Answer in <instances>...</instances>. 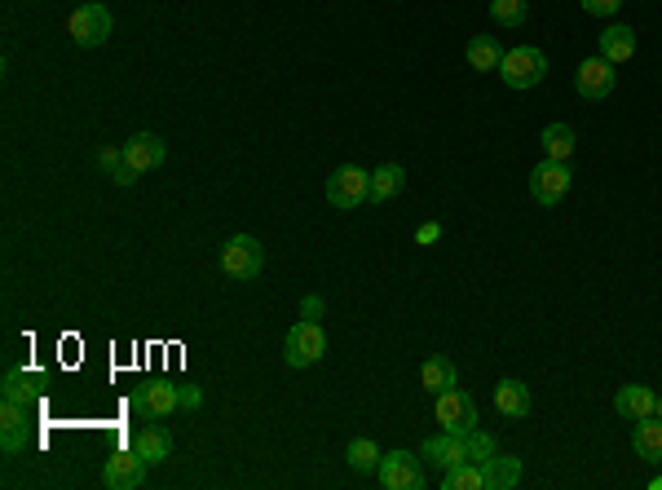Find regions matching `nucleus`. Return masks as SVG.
I'll list each match as a JSON object with an SVG mask.
<instances>
[{"instance_id":"obj_10","label":"nucleus","mask_w":662,"mask_h":490,"mask_svg":"<svg viewBox=\"0 0 662 490\" xmlns=\"http://www.w3.org/2000/svg\"><path fill=\"white\" fill-rule=\"evenodd\" d=\"M380 486L384 490H420L424 486V473H420V460L411 451H389L380 455Z\"/></svg>"},{"instance_id":"obj_3","label":"nucleus","mask_w":662,"mask_h":490,"mask_svg":"<svg viewBox=\"0 0 662 490\" xmlns=\"http://www.w3.org/2000/svg\"><path fill=\"white\" fill-rule=\"evenodd\" d=\"M499 76H504L508 89H535L548 76V58L535 45H521V49H504V62H499Z\"/></svg>"},{"instance_id":"obj_5","label":"nucleus","mask_w":662,"mask_h":490,"mask_svg":"<svg viewBox=\"0 0 662 490\" xmlns=\"http://www.w3.org/2000/svg\"><path fill=\"white\" fill-rule=\"evenodd\" d=\"M283 358H287V367H314V362H323L327 358V332L318 323H309V318H301L283 340Z\"/></svg>"},{"instance_id":"obj_14","label":"nucleus","mask_w":662,"mask_h":490,"mask_svg":"<svg viewBox=\"0 0 662 490\" xmlns=\"http://www.w3.org/2000/svg\"><path fill=\"white\" fill-rule=\"evenodd\" d=\"M45 385H49V380L40 376V371H9V376L0 380V398H5V402H18V407H31V411H36V402L45 398Z\"/></svg>"},{"instance_id":"obj_35","label":"nucleus","mask_w":662,"mask_h":490,"mask_svg":"<svg viewBox=\"0 0 662 490\" xmlns=\"http://www.w3.org/2000/svg\"><path fill=\"white\" fill-rule=\"evenodd\" d=\"M415 239H420V243H437V239H442V226H437V221H424V226L415 230Z\"/></svg>"},{"instance_id":"obj_4","label":"nucleus","mask_w":662,"mask_h":490,"mask_svg":"<svg viewBox=\"0 0 662 490\" xmlns=\"http://www.w3.org/2000/svg\"><path fill=\"white\" fill-rule=\"evenodd\" d=\"M111 27H115V18H111V9L106 5H80L76 14L67 18V36L76 40L80 49H98V45H106L111 40Z\"/></svg>"},{"instance_id":"obj_36","label":"nucleus","mask_w":662,"mask_h":490,"mask_svg":"<svg viewBox=\"0 0 662 490\" xmlns=\"http://www.w3.org/2000/svg\"><path fill=\"white\" fill-rule=\"evenodd\" d=\"M649 486H654V490H662V473H658V477H654V482H649Z\"/></svg>"},{"instance_id":"obj_20","label":"nucleus","mask_w":662,"mask_h":490,"mask_svg":"<svg viewBox=\"0 0 662 490\" xmlns=\"http://www.w3.org/2000/svg\"><path fill=\"white\" fill-rule=\"evenodd\" d=\"M420 385L433 393H446V389H455L459 385V371H455V362L446 358V354H433V358H424V367H420Z\"/></svg>"},{"instance_id":"obj_9","label":"nucleus","mask_w":662,"mask_h":490,"mask_svg":"<svg viewBox=\"0 0 662 490\" xmlns=\"http://www.w3.org/2000/svg\"><path fill=\"white\" fill-rule=\"evenodd\" d=\"M146 468H151V464H146L133 446H128V451H115L111 460L102 464V486L106 490H137L146 482Z\"/></svg>"},{"instance_id":"obj_23","label":"nucleus","mask_w":662,"mask_h":490,"mask_svg":"<svg viewBox=\"0 0 662 490\" xmlns=\"http://www.w3.org/2000/svg\"><path fill=\"white\" fill-rule=\"evenodd\" d=\"M486 490H512L521 482V460L517 455H495V460H486Z\"/></svg>"},{"instance_id":"obj_37","label":"nucleus","mask_w":662,"mask_h":490,"mask_svg":"<svg viewBox=\"0 0 662 490\" xmlns=\"http://www.w3.org/2000/svg\"><path fill=\"white\" fill-rule=\"evenodd\" d=\"M654 415H658V420H662V398H658V407H654Z\"/></svg>"},{"instance_id":"obj_18","label":"nucleus","mask_w":662,"mask_h":490,"mask_svg":"<svg viewBox=\"0 0 662 490\" xmlns=\"http://www.w3.org/2000/svg\"><path fill=\"white\" fill-rule=\"evenodd\" d=\"M632 451H636L645 464H662V420H658V415H645V420H636V429H632Z\"/></svg>"},{"instance_id":"obj_8","label":"nucleus","mask_w":662,"mask_h":490,"mask_svg":"<svg viewBox=\"0 0 662 490\" xmlns=\"http://www.w3.org/2000/svg\"><path fill=\"white\" fill-rule=\"evenodd\" d=\"M177 407H181V393L168 380H146L142 389H133V411L146 415V420H168Z\"/></svg>"},{"instance_id":"obj_12","label":"nucleus","mask_w":662,"mask_h":490,"mask_svg":"<svg viewBox=\"0 0 662 490\" xmlns=\"http://www.w3.org/2000/svg\"><path fill=\"white\" fill-rule=\"evenodd\" d=\"M27 442H31V407L5 402L0 407V446H5V455H18L27 451Z\"/></svg>"},{"instance_id":"obj_33","label":"nucleus","mask_w":662,"mask_h":490,"mask_svg":"<svg viewBox=\"0 0 662 490\" xmlns=\"http://www.w3.org/2000/svg\"><path fill=\"white\" fill-rule=\"evenodd\" d=\"M318 314H323V296H305V301H301V318L318 323Z\"/></svg>"},{"instance_id":"obj_6","label":"nucleus","mask_w":662,"mask_h":490,"mask_svg":"<svg viewBox=\"0 0 662 490\" xmlns=\"http://www.w3.org/2000/svg\"><path fill=\"white\" fill-rule=\"evenodd\" d=\"M570 164H561V159H543L539 168H530V195H535V204L543 208H557L565 195H570Z\"/></svg>"},{"instance_id":"obj_22","label":"nucleus","mask_w":662,"mask_h":490,"mask_svg":"<svg viewBox=\"0 0 662 490\" xmlns=\"http://www.w3.org/2000/svg\"><path fill=\"white\" fill-rule=\"evenodd\" d=\"M632 53H636V31L632 27H605L601 31V58L605 62L618 67V62H627Z\"/></svg>"},{"instance_id":"obj_17","label":"nucleus","mask_w":662,"mask_h":490,"mask_svg":"<svg viewBox=\"0 0 662 490\" xmlns=\"http://www.w3.org/2000/svg\"><path fill=\"white\" fill-rule=\"evenodd\" d=\"M654 407H658V393L649 385H623L614 398V411L623 420H645V415H654Z\"/></svg>"},{"instance_id":"obj_19","label":"nucleus","mask_w":662,"mask_h":490,"mask_svg":"<svg viewBox=\"0 0 662 490\" xmlns=\"http://www.w3.org/2000/svg\"><path fill=\"white\" fill-rule=\"evenodd\" d=\"M133 451L142 455L146 464H164L168 455H173V433L159 429V424H146V429L133 438Z\"/></svg>"},{"instance_id":"obj_30","label":"nucleus","mask_w":662,"mask_h":490,"mask_svg":"<svg viewBox=\"0 0 662 490\" xmlns=\"http://www.w3.org/2000/svg\"><path fill=\"white\" fill-rule=\"evenodd\" d=\"M120 164H124V146H120V151H115V146H102V151H98V168H102V173H115Z\"/></svg>"},{"instance_id":"obj_34","label":"nucleus","mask_w":662,"mask_h":490,"mask_svg":"<svg viewBox=\"0 0 662 490\" xmlns=\"http://www.w3.org/2000/svg\"><path fill=\"white\" fill-rule=\"evenodd\" d=\"M111 181H115V186H133V181H137V168L128 164V159H124V164H120V168H115V173H111Z\"/></svg>"},{"instance_id":"obj_31","label":"nucleus","mask_w":662,"mask_h":490,"mask_svg":"<svg viewBox=\"0 0 662 490\" xmlns=\"http://www.w3.org/2000/svg\"><path fill=\"white\" fill-rule=\"evenodd\" d=\"M579 5L587 9V14H596V18H610V14H618L623 0H579Z\"/></svg>"},{"instance_id":"obj_27","label":"nucleus","mask_w":662,"mask_h":490,"mask_svg":"<svg viewBox=\"0 0 662 490\" xmlns=\"http://www.w3.org/2000/svg\"><path fill=\"white\" fill-rule=\"evenodd\" d=\"M345 460H349L354 473H376V468H380V446L371 438H354V442H349V451H345Z\"/></svg>"},{"instance_id":"obj_21","label":"nucleus","mask_w":662,"mask_h":490,"mask_svg":"<svg viewBox=\"0 0 662 490\" xmlns=\"http://www.w3.org/2000/svg\"><path fill=\"white\" fill-rule=\"evenodd\" d=\"M402 186H407V168H402V164H380L376 173H371V199H376V204L398 199Z\"/></svg>"},{"instance_id":"obj_24","label":"nucleus","mask_w":662,"mask_h":490,"mask_svg":"<svg viewBox=\"0 0 662 490\" xmlns=\"http://www.w3.org/2000/svg\"><path fill=\"white\" fill-rule=\"evenodd\" d=\"M464 53H468V67L473 71H499V62H504V49H499L495 36H473Z\"/></svg>"},{"instance_id":"obj_11","label":"nucleus","mask_w":662,"mask_h":490,"mask_svg":"<svg viewBox=\"0 0 662 490\" xmlns=\"http://www.w3.org/2000/svg\"><path fill=\"white\" fill-rule=\"evenodd\" d=\"M574 89H579V98H587V102L610 98V93H614V62L583 58L579 71H574Z\"/></svg>"},{"instance_id":"obj_1","label":"nucleus","mask_w":662,"mask_h":490,"mask_svg":"<svg viewBox=\"0 0 662 490\" xmlns=\"http://www.w3.org/2000/svg\"><path fill=\"white\" fill-rule=\"evenodd\" d=\"M371 199V173L358 164H345L327 177V204L336 212H354Z\"/></svg>"},{"instance_id":"obj_7","label":"nucleus","mask_w":662,"mask_h":490,"mask_svg":"<svg viewBox=\"0 0 662 490\" xmlns=\"http://www.w3.org/2000/svg\"><path fill=\"white\" fill-rule=\"evenodd\" d=\"M433 411H437V424H442V433H473L477 429V402L468 398L464 389H446V393H437V402H433Z\"/></svg>"},{"instance_id":"obj_15","label":"nucleus","mask_w":662,"mask_h":490,"mask_svg":"<svg viewBox=\"0 0 662 490\" xmlns=\"http://www.w3.org/2000/svg\"><path fill=\"white\" fill-rule=\"evenodd\" d=\"M164 155H168V146L159 142L155 133H137V137H128L124 142V159L137 168V173H151V168L164 164Z\"/></svg>"},{"instance_id":"obj_2","label":"nucleus","mask_w":662,"mask_h":490,"mask_svg":"<svg viewBox=\"0 0 662 490\" xmlns=\"http://www.w3.org/2000/svg\"><path fill=\"white\" fill-rule=\"evenodd\" d=\"M265 265V248L261 239H252V234H234V239H226V248H221V274L234 283H248L261 274Z\"/></svg>"},{"instance_id":"obj_25","label":"nucleus","mask_w":662,"mask_h":490,"mask_svg":"<svg viewBox=\"0 0 662 490\" xmlns=\"http://www.w3.org/2000/svg\"><path fill=\"white\" fill-rule=\"evenodd\" d=\"M574 146H579V142H574L570 124H548V129H543V155H548V159H561V164H565V159L574 155Z\"/></svg>"},{"instance_id":"obj_29","label":"nucleus","mask_w":662,"mask_h":490,"mask_svg":"<svg viewBox=\"0 0 662 490\" xmlns=\"http://www.w3.org/2000/svg\"><path fill=\"white\" fill-rule=\"evenodd\" d=\"M464 438H468V460H473V464H486V460H495V455H499L495 438H490V433H482V429L464 433Z\"/></svg>"},{"instance_id":"obj_26","label":"nucleus","mask_w":662,"mask_h":490,"mask_svg":"<svg viewBox=\"0 0 662 490\" xmlns=\"http://www.w3.org/2000/svg\"><path fill=\"white\" fill-rule=\"evenodd\" d=\"M442 490H486V468L482 464H459L442 473Z\"/></svg>"},{"instance_id":"obj_32","label":"nucleus","mask_w":662,"mask_h":490,"mask_svg":"<svg viewBox=\"0 0 662 490\" xmlns=\"http://www.w3.org/2000/svg\"><path fill=\"white\" fill-rule=\"evenodd\" d=\"M177 393H181V407H186V411H195L199 402H204V389H199V385H177Z\"/></svg>"},{"instance_id":"obj_28","label":"nucleus","mask_w":662,"mask_h":490,"mask_svg":"<svg viewBox=\"0 0 662 490\" xmlns=\"http://www.w3.org/2000/svg\"><path fill=\"white\" fill-rule=\"evenodd\" d=\"M490 18L499 27H521L530 18V0H490Z\"/></svg>"},{"instance_id":"obj_13","label":"nucleus","mask_w":662,"mask_h":490,"mask_svg":"<svg viewBox=\"0 0 662 490\" xmlns=\"http://www.w3.org/2000/svg\"><path fill=\"white\" fill-rule=\"evenodd\" d=\"M420 460L437 464L446 473V468H459V464H473L468 460V438L464 433H442V438H429L420 446Z\"/></svg>"},{"instance_id":"obj_16","label":"nucleus","mask_w":662,"mask_h":490,"mask_svg":"<svg viewBox=\"0 0 662 490\" xmlns=\"http://www.w3.org/2000/svg\"><path fill=\"white\" fill-rule=\"evenodd\" d=\"M495 411L504 415V420H526V415H530V389L521 385V380L504 376L495 385Z\"/></svg>"}]
</instances>
